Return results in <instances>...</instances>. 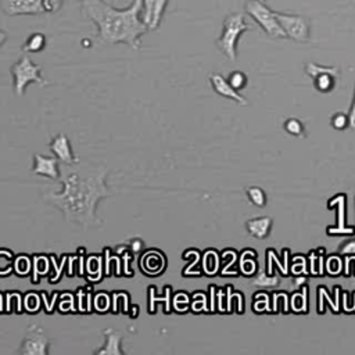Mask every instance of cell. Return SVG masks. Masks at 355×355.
<instances>
[{
  "label": "cell",
  "instance_id": "cell-1",
  "mask_svg": "<svg viewBox=\"0 0 355 355\" xmlns=\"http://www.w3.org/2000/svg\"><path fill=\"white\" fill-rule=\"evenodd\" d=\"M60 171L61 190L43 192V200L59 208L70 223L85 229L99 226L96 208L101 199L110 196L105 185L110 168L78 161L75 164L61 163Z\"/></svg>",
  "mask_w": 355,
  "mask_h": 355
},
{
  "label": "cell",
  "instance_id": "cell-10",
  "mask_svg": "<svg viewBox=\"0 0 355 355\" xmlns=\"http://www.w3.org/2000/svg\"><path fill=\"white\" fill-rule=\"evenodd\" d=\"M60 160L57 157H46L43 154H34L32 172L37 175L46 176L52 181L60 179Z\"/></svg>",
  "mask_w": 355,
  "mask_h": 355
},
{
  "label": "cell",
  "instance_id": "cell-14",
  "mask_svg": "<svg viewBox=\"0 0 355 355\" xmlns=\"http://www.w3.org/2000/svg\"><path fill=\"white\" fill-rule=\"evenodd\" d=\"M105 341L104 344L94 351L96 355H124V349L121 348V341L124 334L120 330L105 329L103 332Z\"/></svg>",
  "mask_w": 355,
  "mask_h": 355
},
{
  "label": "cell",
  "instance_id": "cell-28",
  "mask_svg": "<svg viewBox=\"0 0 355 355\" xmlns=\"http://www.w3.org/2000/svg\"><path fill=\"white\" fill-rule=\"evenodd\" d=\"M340 254H355V241L344 243L340 249Z\"/></svg>",
  "mask_w": 355,
  "mask_h": 355
},
{
  "label": "cell",
  "instance_id": "cell-22",
  "mask_svg": "<svg viewBox=\"0 0 355 355\" xmlns=\"http://www.w3.org/2000/svg\"><path fill=\"white\" fill-rule=\"evenodd\" d=\"M227 81H229V83L232 85L233 89H236V90L239 92V90H243L246 88V85H247V75L245 72H242V71H233L229 75Z\"/></svg>",
  "mask_w": 355,
  "mask_h": 355
},
{
  "label": "cell",
  "instance_id": "cell-9",
  "mask_svg": "<svg viewBox=\"0 0 355 355\" xmlns=\"http://www.w3.org/2000/svg\"><path fill=\"white\" fill-rule=\"evenodd\" d=\"M0 9L10 17L43 14L42 0H0Z\"/></svg>",
  "mask_w": 355,
  "mask_h": 355
},
{
  "label": "cell",
  "instance_id": "cell-15",
  "mask_svg": "<svg viewBox=\"0 0 355 355\" xmlns=\"http://www.w3.org/2000/svg\"><path fill=\"white\" fill-rule=\"evenodd\" d=\"M247 230L252 236L257 239H264L270 234L272 227V219L270 216H261L247 221Z\"/></svg>",
  "mask_w": 355,
  "mask_h": 355
},
{
  "label": "cell",
  "instance_id": "cell-26",
  "mask_svg": "<svg viewBox=\"0 0 355 355\" xmlns=\"http://www.w3.org/2000/svg\"><path fill=\"white\" fill-rule=\"evenodd\" d=\"M326 270L330 275H337L341 271V260L338 257H330L326 264Z\"/></svg>",
  "mask_w": 355,
  "mask_h": 355
},
{
  "label": "cell",
  "instance_id": "cell-29",
  "mask_svg": "<svg viewBox=\"0 0 355 355\" xmlns=\"http://www.w3.org/2000/svg\"><path fill=\"white\" fill-rule=\"evenodd\" d=\"M348 120H349V125L352 130H355V88H354V99H352V104L348 112Z\"/></svg>",
  "mask_w": 355,
  "mask_h": 355
},
{
  "label": "cell",
  "instance_id": "cell-31",
  "mask_svg": "<svg viewBox=\"0 0 355 355\" xmlns=\"http://www.w3.org/2000/svg\"><path fill=\"white\" fill-rule=\"evenodd\" d=\"M307 281H308V279H307L304 275H301V276L294 278L293 285H294V287H303V286L307 283Z\"/></svg>",
  "mask_w": 355,
  "mask_h": 355
},
{
  "label": "cell",
  "instance_id": "cell-2",
  "mask_svg": "<svg viewBox=\"0 0 355 355\" xmlns=\"http://www.w3.org/2000/svg\"><path fill=\"white\" fill-rule=\"evenodd\" d=\"M79 3L82 13L97 27L101 42L141 49V38L149 31L142 20L143 0H132L124 9L112 8L104 0H79Z\"/></svg>",
  "mask_w": 355,
  "mask_h": 355
},
{
  "label": "cell",
  "instance_id": "cell-19",
  "mask_svg": "<svg viewBox=\"0 0 355 355\" xmlns=\"http://www.w3.org/2000/svg\"><path fill=\"white\" fill-rule=\"evenodd\" d=\"M325 300L332 305V308H333V311L334 312H338V301H333L330 297H329V294L326 293V287H323V286H319L318 287V312L319 314H323L325 312Z\"/></svg>",
  "mask_w": 355,
  "mask_h": 355
},
{
  "label": "cell",
  "instance_id": "cell-32",
  "mask_svg": "<svg viewBox=\"0 0 355 355\" xmlns=\"http://www.w3.org/2000/svg\"><path fill=\"white\" fill-rule=\"evenodd\" d=\"M323 254L325 253H319L318 258H319V264H318V275H323L325 274V264H323Z\"/></svg>",
  "mask_w": 355,
  "mask_h": 355
},
{
  "label": "cell",
  "instance_id": "cell-21",
  "mask_svg": "<svg viewBox=\"0 0 355 355\" xmlns=\"http://www.w3.org/2000/svg\"><path fill=\"white\" fill-rule=\"evenodd\" d=\"M247 196L254 205H257V207H265L267 205V194L264 193V190L261 187H257V186L249 187L247 189Z\"/></svg>",
  "mask_w": 355,
  "mask_h": 355
},
{
  "label": "cell",
  "instance_id": "cell-24",
  "mask_svg": "<svg viewBox=\"0 0 355 355\" xmlns=\"http://www.w3.org/2000/svg\"><path fill=\"white\" fill-rule=\"evenodd\" d=\"M349 125V120H348V115L347 114H341L337 112L332 116V127L337 131H341L344 128H347Z\"/></svg>",
  "mask_w": 355,
  "mask_h": 355
},
{
  "label": "cell",
  "instance_id": "cell-34",
  "mask_svg": "<svg viewBox=\"0 0 355 355\" xmlns=\"http://www.w3.org/2000/svg\"><path fill=\"white\" fill-rule=\"evenodd\" d=\"M260 2H265V0H260Z\"/></svg>",
  "mask_w": 355,
  "mask_h": 355
},
{
  "label": "cell",
  "instance_id": "cell-23",
  "mask_svg": "<svg viewBox=\"0 0 355 355\" xmlns=\"http://www.w3.org/2000/svg\"><path fill=\"white\" fill-rule=\"evenodd\" d=\"M285 130L293 136H301L304 134V127L301 121L296 120V118H290V120L285 123Z\"/></svg>",
  "mask_w": 355,
  "mask_h": 355
},
{
  "label": "cell",
  "instance_id": "cell-25",
  "mask_svg": "<svg viewBox=\"0 0 355 355\" xmlns=\"http://www.w3.org/2000/svg\"><path fill=\"white\" fill-rule=\"evenodd\" d=\"M45 13H57L63 8V0H42Z\"/></svg>",
  "mask_w": 355,
  "mask_h": 355
},
{
  "label": "cell",
  "instance_id": "cell-13",
  "mask_svg": "<svg viewBox=\"0 0 355 355\" xmlns=\"http://www.w3.org/2000/svg\"><path fill=\"white\" fill-rule=\"evenodd\" d=\"M50 150L53 152V154L60 160V163L63 164H75L78 161H81L78 157H75L72 148H71V142L65 135H57L52 139V142L49 143Z\"/></svg>",
  "mask_w": 355,
  "mask_h": 355
},
{
  "label": "cell",
  "instance_id": "cell-16",
  "mask_svg": "<svg viewBox=\"0 0 355 355\" xmlns=\"http://www.w3.org/2000/svg\"><path fill=\"white\" fill-rule=\"evenodd\" d=\"M46 43H48V39L43 32H32L26 39L21 49L24 53H39V52L45 50Z\"/></svg>",
  "mask_w": 355,
  "mask_h": 355
},
{
  "label": "cell",
  "instance_id": "cell-11",
  "mask_svg": "<svg viewBox=\"0 0 355 355\" xmlns=\"http://www.w3.org/2000/svg\"><path fill=\"white\" fill-rule=\"evenodd\" d=\"M327 207H337V225L326 229L327 234H354L355 230L351 226H345V194H337L327 201Z\"/></svg>",
  "mask_w": 355,
  "mask_h": 355
},
{
  "label": "cell",
  "instance_id": "cell-17",
  "mask_svg": "<svg viewBox=\"0 0 355 355\" xmlns=\"http://www.w3.org/2000/svg\"><path fill=\"white\" fill-rule=\"evenodd\" d=\"M252 283L257 287H275V286L279 285V278L274 276V275H270L268 272L261 270L260 274L253 278Z\"/></svg>",
  "mask_w": 355,
  "mask_h": 355
},
{
  "label": "cell",
  "instance_id": "cell-18",
  "mask_svg": "<svg viewBox=\"0 0 355 355\" xmlns=\"http://www.w3.org/2000/svg\"><path fill=\"white\" fill-rule=\"evenodd\" d=\"M301 293H296L292 296V307L294 311L297 312H307L308 308V301H307V296H308V289L304 285Z\"/></svg>",
  "mask_w": 355,
  "mask_h": 355
},
{
  "label": "cell",
  "instance_id": "cell-27",
  "mask_svg": "<svg viewBox=\"0 0 355 355\" xmlns=\"http://www.w3.org/2000/svg\"><path fill=\"white\" fill-rule=\"evenodd\" d=\"M157 2V0H143V9H142V20L143 23L148 20L150 10L153 8V5Z\"/></svg>",
  "mask_w": 355,
  "mask_h": 355
},
{
  "label": "cell",
  "instance_id": "cell-33",
  "mask_svg": "<svg viewBox=\"0 0 355 355\" xmlns=\"http://www.w3.org/2000/svg\"><path fill=\"white\" fill-rule=\"evenodd\" d=\"M6 41H8V34L3 30H0V48L5 45Z\"/></svg>",
  "mask_w": 355,
  "mask_h": 355
},
{
  "label": "cell",
  "instance_id": "cell-20",
  "mask_svg": "<svg viewBox=\"0 0 355 355\" xmlns=\"http://www.w3.org/2000/svg\"><path fill=\"white\" fill-rule=\"evenodd\" d=\"M267 257H268L267 272H268L270 275L274 274V271H272V263H276V264H278V267L281 268V272H282L283 275H287V274H289V268H287V267H289V257H287L283 263H281L274 250H268V252H267Z\"/></svg>",
  "mask_w": 355,
  "mask_h": 355
},
{
  "label": "cell",
  "instance_id": "cell-7",
  "mask_svg": "<svg viewBox=\"0 0 355 355\" xmlns=\"http://www.w3.org/2000/svg\"><path fill=\"white\" fill-rule=\"evenodd\" d=\"M276 19L283 28L287 38L296 42H308L311 34L310 20L300 14H286V13H276Z\"/></svg>",
  "mask_w": 355,
  "mask_h": 355
},
{
  "label": "cell",
  "instance_id": "cell-3",
  "mask_svg": "<svg viewBox=\"0 0 355 355\" xmlns=\"http://www.w3.org/2000/svg\"><path fill=\"white\" fill-rule=\"evenodd\" d=\"M252 27L246 23L243 13H230L225 17L222 32L216 39V48L226 56L227 60L236 61L238 59V42L241 37L250 31Z\"/></svg>",
  "mask_w": 355,
  "mask_h": 355
},
{
  "label": "cell",
  "instance_id": "cell-5",
  "mask_svg": "<svg viewBox=\"0 0 355 355\" xmlns=\"http://www.w3.org/2000/svg\"><path fill=\"white\" fill-rule=\"evenodd\" d=\"M246 13L263 28V31L271 37V38H287L283 28L281 27L276 13L271 10L265 2H260V0H247L245 5Z\"/></svg>",
  "mask_w": 355,
  "mask_h": 355
},
{
  "label": "cell",
  "instance_id": "cell-12",
  "mask_svg": "<svg viewBox=\"0 0 355 355\" xmlns=\"http://www.w3.org/2000/svg\"><path fill=\"white\" fill-rule=\"evenodd\" d=\"M210 82L212 89L221 94L222 97L234 100L236 103H239L241 105H247L249 101L246 100V97H243L238 90L233 89L232 85L229 83V81L226 78H223L221 74H211L210 75Z\"/></svg>",
  "mask_w": 355,
  "mask_h": 355
},
{
  "label": "cell",
  "instance_id": "cell-30",
  "mask_svg": "<svg viewBox=\"0 0 355 355\" xmlns=\"http://www.w3.org/2000/svg\"><path fill=\"white\" fill-rule=\"evenodd\" d=\"M316 253L315 252H311V254H310V272H311V275H318V267H316Z\"/></svg>",
  "mask_w": 355,
  "mask_h": 355
},
{
  "label": "cell",
  "instance_id": "cell-8",
  "mask_svg": "<svg viewBox=\"0 0 355 355\" xmlns=\"http://www.w3.org/2000/svg\"><path fill=\"white\" fill-rule=\"evenodd\" d=\"M305 72L314 79V86L318 92L327 93L334 89L340 71L337 67H323L315 63H307Z\"/></svg>",
  "mask_w": 355,
  "mask_h": 355
},
{
  "label": "cell",
  "instance_id": "cell-6",
  "mask_svg": "<svg viewBox=\"0 0 355 355\" xmlns=\"http://www.w3.org/2000/svg\"><path fill=\"white\" fill-rule=\"evenodd\" d=\"M52 340L46 334V332L32 323L27 327L24 338L21 341V347L19 348L20 355H48Z\"/></svg>",
  "mask_w": 355,
  "mask_h": 355
},
{
  "label": "cell",
  "instance_id": "cell-4",
  "mask_svg": "<svg viewBox=\"0 0 355 355\" xmlns=\"http://www.w3.org/2000/svg\"><path fill=\"white\" fill-rule=\"evenodd\" d=\"M12 75L14 94L19 97L24 96L28 85L31 83H38L41 86L49 85V81L42 77V67L35 64L28 56H23L12 65Z\"/></svg>",
  "mask_w": 355,
  "mask_h": 355
}]
</instances>
